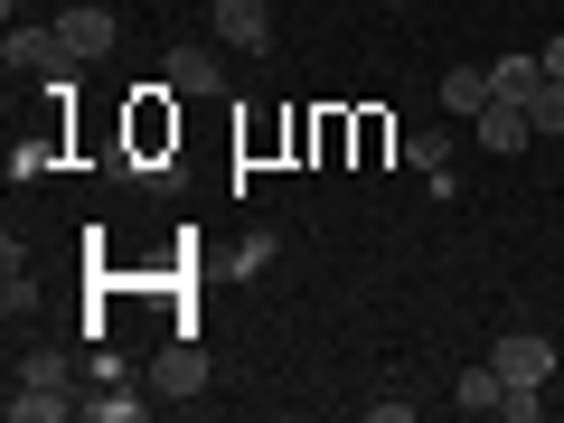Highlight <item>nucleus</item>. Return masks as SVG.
<instances>
[{"instance_id":"4468645a","label":"nucleus","mask_w":564,"mask_h":423,"mask_svg":"<svg viewBox=\"0 0 564 423\" xmlns=\"http://www.w3.org/2000/svg\"><path fill=\"white\" fill-rule=\"evenodd\" d=\"M527 113H536V132H564V85H555V76H545V95H536V104H527Z\"/></svg>"},{"instance_id":"39448f33","label":"nucleus","mask_w":564,"mask_h":423,"mask_svg":"<svg viewBox=\"0 0 564 423\" xmlns=\"http://www.w3.org/2000/svg\"><path fill=\"white\" fill-rule=\"evenodd\" d=\"M207 20H217V39L245 47V57H263V47H273V0H217Z\"/></svg>"},{"instance_id":"ddd939ff","label":"nucleus","mask_w":564,"mask_h":423,"mask_svg":"<svg viewBox=\"0 0 564 423\" xmlns=\"http://www.w3.org/2000/svg\"><path fill=\"white\" fill-rule=\"evenodd\" d=\"M85 414H95V423H141V395H122V386H104V395H85Z\"/></svg>"},{"instance_id":"20e7f679","label":"nucleus","mask_w":564,"mask_h":423,"mask_svg":"<svg viewBox=\"0 0 564 423\" xmlns=\"http://www.w3.org/2000/svg\"><path fill=\"white\" fill-rule=\"evenodd\" d=\"M151 386H161L170 404H188V395H207V348H198V339H188V329H180V339L161 348V367H151Z\"/></svg>"},{"instance_id":"6e6552de","label":"nucleus","mask_w":564,"mask_h":423,"mask_svg":"<svg viewBox=\"0 0 564 423\" xmlns=\"http://www.w3.org/2000/svg\"><path fill=\"white\" fill-rule=\"evenodd\" d=\"M66 47H76V66L85 57H113V39H122V20H113V10H66Z\"/></svg>"},{"instance_id":"423d86ee","label":"nucleus","mask_w":564,"mask_h":423,"mask_svg":"<svg viewBox=\"0 0 564 423\" xmlns=\"http://www.w3.org/2000/svg\"><path fill=\"white\" fill-rule=\"evenodd\" d=\"M161 85L170 95H226V66H217V47H170Z\"/></svg>"},{"instance_id":"9d476101","label":"nucleus","mask_w":564,"mask_h":423,"mask_svg":"<svg viewBox=\"0 0 564 423\" xmlns=\"http://www.w3.org/2000/svg\"><path fill=\"white\" fill-rule=\"evenodd\" d=\"M452 404H462V414H499V404H508V377H499V367H462Z\"/></svg>"},{"instance_id":"f257e3e1","label":"nucleus","mask_w":564,"mask_h":423,"mask_svg":"<svg viewBox=\"0 0 564 423\" xmlns=\"http://www.w3.org/2000/svg\"><path fill=\"white\" fill-rule=\"evenodd\" d=\"M66 414H85L76 367H66L57 348H29L20 377H10V423H66Z\"/></svg>"},{"instance_id":"0eeeda50","label":"nucleus","mask_w":564,"mask_h":423,"mask_svg":"<svg viewBox=\"0 0 564 423\" xmlns=\"http://www.w3.org/2000/svg\"><path fill=\"white\" fill-rule=\"evenodd\" d=\"M470 132H480L489 151H527V141H536V113H527V104H508V95H489Z\"/></svg>"},{"instance_id":"1a4fd4ad","label":"nucleus","mask_w":564,"mask_h":423,"mask_svg":"<svg viewBox=\"0 0 564 423\" xmlns=\"http://www.w3.org/2000/svg\"><path fill=\"white\" fill-rule=\"evenodd\" d=\"M489 95L536 104V95H545V57H499V66H489Z\"/></svg>"},{"instance_id":"2eb2a0df","label":"nucleus","mask_w":564,"mask_h":423,"mask_svg":"<svg viewBox=\"0 0 564 423\" xmlns=\"http://www.w3.org/2000/svg\"><path fill=\"white\" fill-rule=\"evenodd\" d=\"M545 76L564 85V29H555V39H545Z\"/></svg>"},{"instance_id":"7ed1b4c3","label":"nucleus","mask_w":564,"mask_h":423,"mask_svg":"<svg viewBox=\"0 0 564 423\" xmlns=\"http://www.w3.org/2000/svg\"><path fill=\"white\" fill-rule=\"evenodd\" d=\"M489 367H499L508 386H536V395H545V377H564V348H545L536 329H508V339L489 348Z\"/></svg>"},{"instance_id":"9b49d317","label":"nucleus","mask_w":564,"mask_h":423,"mask_svg":"<svg viewBox=\"0 0 564 423\" xmlns=\"http://www.w3.org/2000/svg\"><path fill=\"white\" fill-rule=\"evenodd\" d=\"M480 104H489V66H452V76H443V113L480 122Z\"/></svg>"},{"instance_id":"f8f14e48","label":"nucleus","mask_w":564,"mask_h":423,"mask_svg":"<svg viewBox=\"0 0 564 423\" xmlns=\"http://www.w3.org/2000/svg\"><path fill=\"white\" fill-rule=\"evenodd\" d=\"M404 161H414L423 180H433V170H452V132H414V141H404Z\"/></svg>"},{"instance_id":"f03ea898","label":"nucleus","mask_w":564,"mask_h":423,"mask_svg":"<svg viewBox=\"0 0 564 423\" xmlns=\"http://www.w3.org/2000/svg\"><path fill=\"white\" fill-rule=\"evenodd\" d=\"M0 57H10V76H47V85H66L76 76V47H66V29H10V39H0Z\"/></svg>"},{"instance_id":"dca6fc26","label":"nucleus","mask_w":564,"mask_h":423,"mask_svg":"<svg viewBox=\"0 0 564 423\" xmlns=\"http://www.w3.org/2000/svg\"><path fill=\"white\" fill-rule=\"evenodd\" d=\"M386 10H404V0H386Z\"/></svg>"}]
</instances>
